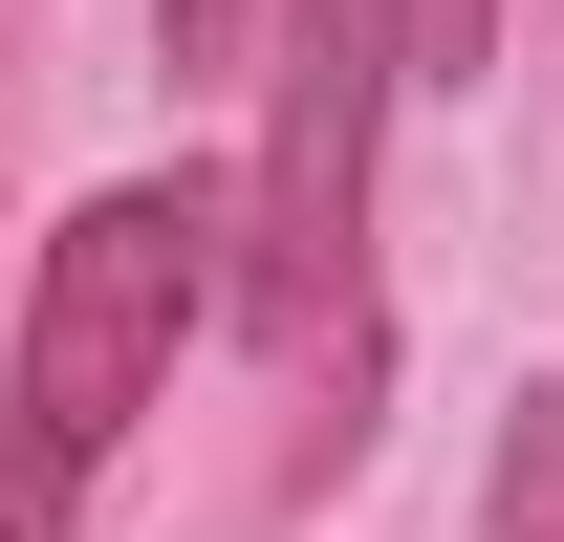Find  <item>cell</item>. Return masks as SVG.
Returning <instances> with one entry per match:
<instances>
[{
    "instance_id": "6da1fadb",
    "label": "cell",
    "mask_w": 564,
    "mask_h": 542,
    "mask_svg": "<svg viewBox=\"0 0 564 542\" xmlns=\"http://www.w3.org/2000/svg\"><path fill=\"white\" fill-rule=\"evenodd\" d=\"M217 304H239V196H196V174H109L44 239V282H22V542H66V499L109 477V434L174 391V347Z\"/></svg>"
},
{
    "instance_id": "7a4b0ae2",
    "label": "cell",
    "mask_w": 564,
    "mask_h": 542,
    "mask_svg": "<svg viewBox=\"0 0 564 542\" xmlns=\"http://www.w3.org/2000/svg\"><path fill=\"white\" fill-rule=\"evenodd\" d=\"M391 87H413V0H282L261 44V174H239V326L326 347L369 261V174H391Z\"/></svg>"
},
{
    "instance_id": "3957f363",
    "label": "cell",
    "mask_w": 564,
    "mask_h": 542,
    "mask_svg": "<svg viewBox=\"0 0 564 542\" xmlns=\"http://www.w3.org/2000/svg\"><path fill=\"white\" fill-rule=\"evenodd\" d=\"M499 66V0H413V87H478Z\"/></svg>"
},
{
    "instance_id": "277c9868",
    "label": "cell",
    "mask_w": 564,
    "mask_h": 542,
    "mask_svg": "<svg viewBox=\"0 0 564 542\" xmlns=\"http://www.w3.org/2000/svg\"><path fill=\"white\" fill-rule=\"evenodd\" d=\"M239 44H282V0H174V66H239Z\"/></svg>"
}]
</instances>
